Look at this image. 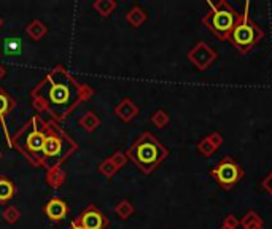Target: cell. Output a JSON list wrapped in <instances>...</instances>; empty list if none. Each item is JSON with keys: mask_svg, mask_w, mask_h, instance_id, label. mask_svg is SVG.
I'll return each instance as SVG.
<instances>
[{"mask_svg": "<svg viewBox=\"0 0 272 229\" xmlns=\"http://www.w3.org/2000/svg\"><path fill=\"white\" fill-rule=\"evenodd\" d=\"M43 83L48 84V94H47V97H35L34 105H35V108H38V110L50 112L58 121L64 119L72 108L77 105L72 102L73 94L80 96L81 101L89 99V97L94 94V91L89 88V86L78 84L62 69H61V76H58V70H54L53 73H50L47 76Z\"/></svg>", "mask_w": 272, "mask_h": 229, "instance_id": "6da1fadb", "label": "cell"}, {"mask_svg": "<svg viewBox=\"0 0 272 229\" xmlns=\"http://www.w3.org/2000/svg\"><path fill=\"white\" fill-rule=\"evenodd\" d=\"M167 156L169 150L151 132H144L127 151V158L144 173H151Z\"/></svg>", "mask_w": 272, "mask_h": 229, "instance_id": "7a4b0ae2", "label": "cell"}, {"mask_svg": "<svg viewBox=\"0 0 272 229\" xmlns=\"http://www.w3.org/2000/svg\"><path fill=\"white\" fill-rule=\"evenodd\" d=\"M207 5L209 12L202 18V24L220 41H226L233 34L234 27L239 24L242 13H239L226 0H220V2H210L209 0Z\"/></svg>", "mask_w": 272, "mask_h": 229, "instance_id": "3957f363", "label": "cell"}, {"mask_svg": "<svg viewBox=\"0 0 272 229\" xmlns=\"http://www.w3.org/2000/svg\"><path fill=\"white\" fill-rule=\"evenodd\" d=\"M263 38H264V32L252 18H250V2H245L241 21H239V24L234 27L228 41H230L241 54H245L248 51H252V48L258 45Z\"/></svg>", "mask_w": 272, "mask_h": 229, "instance_id": "277c9868", "label": "cell"}, {"mask_svg": "<svg viewBox=\"0 0 272 229\" xmlns=\"http://www.w3.org/2000/svg\"><path fill=\"white\" fill-rule=\"evenodd\" d=\"M210 175L223 190L228 191L244 178V169L231 156H224L210 169Z\"/></svg>", "mask_w": 272, "mask_h": 229, "instance_id": "5b68a950", "label": "cell"}, {"mask_svg": "<svg viewBox=\"0 0 272 229\" xmlns=\"http://www.w3.org/2000/svg\"><path fill=\"white\" fill-rule=\"evenodd\" d=\"M218 58V53H216L212 47H209L205 41H199L188 51V61L194 65L198 70H207L210 65Z\"/></svg>", "mask_w": 272, "mask_h": 229, "instance_id": "8992f818", "label": "cell"}, {"mask_svg": "<svg viewBox=\"0 0 272 229\" xmlns=\"http://www.w3.org/2000/svg\"><path fill=\"white\" fill-rule=\"evenodd\" d=\"M75 221L84 229H105L108 224L107 218L97 210L94 205L88 207V209H86Z\"/></svg>", "mask_w": 272, "mask_h": 229, "instance_id": "52a82bcc", "label": "cell"}, {"mask_svg": "<svg viewBox=\"0 0 272 229\" xmlns=\"http://www.w3.org/2000/svg\"><path fill=\"white\" fill-rule=\"evenodd\" d=\"M47 130H48V134H47L45 144H43V148H41V155H43V158H58L62 153L64 139L58 134H54L50 127Z\"/></svg>", "mask_w": 272, "mask_h": 229, "instance_id": "ba28073f", "label": "cell"}, {"mask_svg": "<svg viewBox=\"0 0 272 229\" xmlns=\"http://www.w3.org/2000/svg\"><path fill=\"white\" fill-rule=\"evenodd\" d=\"M32 123H34V129H32V132L26 137V151L27 153H41L47 134L43 132V129L38 127V118L37 116L32 119Z\"/></svg>", "mask_w": 272, "mask_h": 229, "instance_id": "9c48e42d", "label": "cell"}, {"mask_svg": "<svg viewBox=\"0 0 272 229\" xmlns=\"http://www.w3.org/2000/svg\"><path fill=\"white\" fill-rule=\"evenodd\" d=\"M69 213V207L62 199H50L48 204L45 205V215L50 218L51 221H61L64 220Z\"/></svg>", "mask_w": 272, "mask_h": 229, "instance_id": "30bf717a", "label": "cell"}, {"mask_svg": "<svg viewBox=\"0 0 272 229\" xmlns=\"http://www.w3.org/2000/svg\"><path fill=\"white\" fill-rule=\"evenodd\" d=\"M115 115L121 119V121L129 123L139 115V107L130 99H123L115 107Z\"/></svg>", "mask_w": 272, "mask_h": 229, "instance_id": "8fae6325", "label": "cell"}, {"mask_svg": "<svg viewBox=\"0 0 272 229\" xmlns=\"http://www.w3.org/2000/svg\"><path fill=\"white\" fill-rule=\"evenodd\" d=\"M26 34L32 40L37 41V40H41L43 37L48 34V27L45 26V23H41V21H38V19H34V21H30V23L27 24Z\"/></svg>", "mask_w": 272, "mask_h": 229, "instance_id": "7c38bea8", "label": "cell"}, {"mask_svg": "<svg viewBox=\"0 0 272 229\" xmlns=\"http://www.w3.org/2000/svg\"><path fill=\"white\" fill-rule=\"evenodd\" d=\"M241 226L244 229H263L264 220L255 210H248L241 220Z\"/></svg>", "mask_w": 272, "mask_h": 229, "instance_id": "4fadbf2b", "label": "cell"}, {"mask_svg": "<svg viewBox=\"0 0 272 229\" xmlns=\"http://www.w3.org/2000/svg\"><path fill=\"white\" fill-rule=\"evenodd\" d=\"M65 172L61 169V166H53L51 169H48L47 173V183L51 188H59L65 183Z\"/></svg>", "mask_w": 272, "mask_h": 229, "instance_id": "5bb4252c", "label": "cell"}, {"mask_svg": "<svg viewBox=\"0 0 272 229\" xmlns=\"http://www.w3.org/2000/svg\"><path fill=\"white\" fill-rule=\"evenodd\" d=\"M23 53V41L19 37H7L4 41L5 56H19Z\"/></svg>", "mask_w": 272, "mask_h": 229, "instance_id": "9a60e30c", "label": "cell"}, {"mask_svg": "<svg viewBox=\"0 0 272 229\" xmlns=\"http://www.w3.org/2000/svg\"><path fill=\"white\" fill-rule=\"evenodd\" d=\"M147 13H145V10L144 8H140V7H134V8H130L129 10V13L126 15V21L127 23L132 26V27H140L142 26L145 21H147Z\"/></svg>", "mask_w": 272, "mask_h": 229, "instance_id": "2e32d148", "label": "cell"}, {"mask_svg": "<svg viewBox=\"0 0 272 229\" xmlns=\"http://www.w3.org/2000/svg\"><path fill=\"white\" fill-rule=\"evenodd\" d=\"M101 119L94 112H86L81 118H80V126L86 130V132H94V130L99 127Z\"/></svg>", "mask_w": 272, "mask_h": 229, "instance_id": "e0dca14e", "label": "cell"}, {"mask_svg": "<svg viewBox=\"0 0 272 229\" xmlns=\"http://www.w3.org/2000/svg\"><path fill=\"white\" fill-rule=\"evenodd\" d=\"M93 8L102 18H108L116 10V2L115 0H96L93 4Z\"/></svg>", "mask_w": 272, "mask_h": 229, "instance_id": "ac0fdd59", "label": "cell"}, {"mask_svg": "<svg viewBox=\"0 0 272 229\" xmlns=\"http://www.w3.org/2000/svg\"><path fill=\"white\" fill-rule=\"evenodd\" d=\"M16 187L12 180H8L5 177L0 178V202H7L15 196Z\"/></svg>", "mask_w": 272, "mask_h": 229, "instance_id": "d6986e66", "label": "cell"}, {"mask_svg": "<svg viewBox=\"0 0 272 229\" xmlns=\"http://www.w3.org/2000/svg\"><path fill=\"white\" fill-rule=\"evenodd\" d=\"M115 212L116 215L121 218V220H127V218L134 213V205L130 204V201L127 199H123V201H119L115 207Z\"/></svg>", "mask_w": 272, "mask_h": 229, "instance_id": "ffe728a7", "label": "cell"}, {"mask_svg": "<svg viewBox=\"0 0 272 229\" xmlns=\"http://www.w3.org/2000/svg\"><path fill=\"white\" fill-rule=\"evenodd\" d=\"M196 148H198V151L201 153L202 156H205V158H210L213 153L218 150V148H216V147L212 144L210 139H209L207 135L199 140V144H198V147H196Z\"/></svg>", "mask_w": 272, "mask_h": 229, "instance_id": "44dd1931", "label": "cell"}, {"mask_svg": "<svg viewBox=\"0 0 272 229\" xmlns=\"http://www.w3.org/2000/svg\"><path fill=\"white\" fill-rule=\"evenodd\" d=\"M169 113L166 110H156L153 115H151V123H153L156 127L162 129V127H166L169 124Z\"/></svg>", "mask_w": 272, "mask_h": 229, "instance_id": "7402d4cb", "label": "cell"}, {"mask_svg": "<svg viewBox=\"0 0 272 229\" xmlns=\"http://www.w3.org/2000/svg\"><path fill=\"white\" fill-rule=\"evenodd\" d=\"M10 108H12V99L8 97V94L0 88V119H2V123L5 126V121H4V118L5 115L10 112Z\"/></svg>", "mask_w": 272, "mask_h": 229, "instance_id": "603a6c76", "label": "cell"}, {"mask_svg": "<svg viewBox=\"0 0 272 229\" xmlns=\"http://www.w3.org/2000/svg\"><path fill=\"white\" fill-rule=\"evenodd\" d=\"M99 172L102 173L104 177L112 178V177H115V173L118 172V169L115 167V164L110 161V158H108V159L102 161L101 164H99Z\"/></svg>", "mask_w": 272, "mask_h": 229, "instance_id": "cb8c5ba5", "label": "cell"}, {"mask_svg": "<svg viewBox=\"0 0 272 229\" xmlns=\"http://www.w3.org/2000/svg\"><path fill=\"white\" fill-rule=\"evenodd\" d=\"M2 216H4V220H5L7 223H10V224H15V223H18V220H19L21 212L18 210V207H15V205H10V207H7V209L4 210Z\"/></svg>", "mask_w": 272, "mask_h": 229, "instance_id": "d4e9b609", "label": "cell"}, {"mask_svg": "<svg viewBox=\"0 0 272 229\" xmlns=\"http://www.w3.org/2000/svg\"><path fill=\"white\" fill-rule=\"evenodd\" d=\"M110 161L115 164V167L119 170L121 167L126 166V162H127V155H126L124 151H115L113 155L110 156Z\"/></svg>", "mask_w": 272, "mask_h": 229, "instance_id": "484cf974", "label": "cell"}, {"mask_svg": "<svg viewBox=\"0 0 272 229\" xmlns=\"http://www.w3.org/2000/svg\"><path fill=\"white\" fill-rule=\"evenodd\" d=\"M223 224L230 226V227H233V229H237L239 226H241V220H239V218H236V215H228V216L224 218Z\"/></svg>", "mask_w": 272, "mask_h": 229, "instance_id": "4316f807", "label": "cell"}, {"mask_svg": "<svg viewBox=\"0 0 272 229\" xmlns=\"http://www.w3.org/2000/svg\"><path fill=\"white\" fill-rule=\"evenodd\" d=\"M261 187L264 188V191H267L270 196H272V170L267 173V175L264 177V180L261 181Z\"/></svg>", "mask_w": 272, "mask_h": 229, "instance_id": "83f0119b", "label": "cell"}, {"mask_svg": "<svg viewBox=\"0 0 272 229\" xmlns=\"http://www.w3.org/2000/svg\"><path fill=\"white\" fill-rule=\"evenodd\" d=\"M207 137L210 139V142H212V144H213L216 148H220V147L223 145V137H221L218 132H212V134H209Z\"/></svg>", "mask_w": 272, "mask_h": 229, "instance_id": "f1b7e54d", "label": "cell"}, {"mask_svg": "<svg viewBox=\"0 0 272 229\" xmlns=\"http://www.w3.org/2000/svg\"><path fill=\"white\" fill-rule=\"evenodd\" d=\"M5 75H7V70H5L4 65L0 64V80H4V78H5Z\"/></svg>", "mask_w": 272, "mask_h": 229, "instance_id": "f546056e", "label": "cell"}, {"mask_svg": "<svg viewBox=\"0 0 272 229\" xmlns=\"http://www.w3.org/2000/svg\"><path fill=\"white\" fill-rule=\"evenodd\" d=\"M69 229H84V227H81V226H80V224H78V223H77V221H75V220H73V221H72V224H70V227H69Z\"/></svg>", "mask_w": 272, "mask_h": 229, "instance_id": "4dcf8cb0", "label": "cell"}, {"mask_svg": "<svg viewBox=\"0 0 272 229\" xmlns=\"http://www.w3.org/2000/svg\"><path fill=\"white\" fill-rule=\"evenodd\" d=\"M220 229H233V227H230V226H226V224H221V227Z\"/></svg>", "mask_w": 272, "mask_h": 229, "instance_id": "1f68e13d", "label": "cell"}, {"mask_svg": "<svg viewBox=\"0 0 272 229\" xmlns=\"http://www.w3.org/2000/svg\"><path fill=\"white\" fill-rule=\"evenodd\" d=\"M2 26H4V18L0 16V29H2Z\"/></svg>", "mask_w": 272, "mask_h": 229, "instance_id": "d6a6232c", "label": "cell"}]
</instances>
